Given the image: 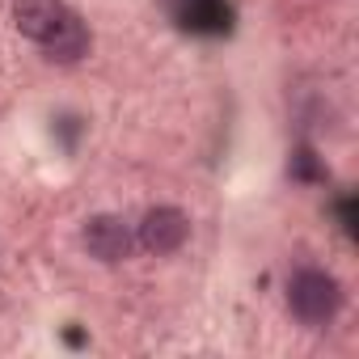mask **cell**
I'll return each mask as SVG.
<instances>
[{"mask_svg":"<svg viewBox=\"0 0 359 359\" xmlns=\"http://www.w3.org/2000/svg\"><path fill=\"white\" fill-rule=\"evenodd\" d=\"M342 304V292H338V279L325 275V271H296L292 283H287V309L296 321L304 325H325Z\"/></svg>","mask_w":359,"mask_h":359,"instance_id":"6da1fadb","label":"cell"},{"mask_svg":"<svg viewBox=\"0 0 359 359\" xmlns=\"http://www.w3.org/2000/svg\"><path fill=\"white\" fill-rule=\"evenodd\" d=\"M81 241H85V250H89L97 262H106V266L127 262L131 250H135V237H131V229H127L123 216H93V220H85Z\"/></svg>","mask_w":359,"mask_h":359,"instance_id":"7a4b0ae2","label":"cell"},{"mask_svg":"<svg viewBox=\"0 0 359 359\" xmlns=\"http://www.w3.org/2000/svg\"><path fill=\"white\" fill-rule=\"evenodd\" d=\"M187 237H191V220H187V212H177V208H152L140 220V245L148 254H156V258L177 254L187 245Z\"/></svg>","mask_w":359,"mask_h":359,"instance_id":"3957f363","label":"cell"},{"mask_svg":"<svg viewBox=\"0 0 359 359\" xmlns=\"http://www.w3.org/2000/svg\"><path fill=\"white\" fill-rule=\"evenodd\" d=\"M68 13H72V9L64 5V0H13V26H18L26 39H34L39 47L64 26Z\"/></svg>","mask_w":359,"mask_h":359,"instance_id":"277c9868","label":"cell"},{"mask_svg":"<svg viewBox=\"0 0 359 359\" xmlns=\"http://www.w3.org/2000/svg\"><path fill=\"white\" fill-rule=\"evenodd\" d=\"M89 47H93L89 26H85L76 13H68V18H64V26L43 43V51H47V60H51V64H81V60L89 55Z\"/></svg>","mask_w":359,"mask_h":359,"instance_id":"5b68a950","label":"cell"},{"mask_svg":"<svg viewBox=\"0 0 359 359\" xmlns=\"http://www.w3.org/2000/svg\"><path fill=\"white\" fill-rule=\"evenodd\" d=\"M177 22L187 30H224L229 9L224 0H177Z\"/></svg>","mask_w":359,"mask_h":359,"instance_id":"8992f818","label":"cell"},{"mask_svg":"<svg viewBox=\"0 0 359 359\" xmlns=\"http://www.w3.org/2000/svg\"><path fill=\"white\" fill-rule=\"evenodd\" d=\"M287 173L296 177V182H321V177H325V169H321L317 152H309V148H296V152H292V165H287Z\"/></svg>","mask_w":359,"mask_h":359,"instance_id":"52a82bcc","label":"cell"}]
</instances>
